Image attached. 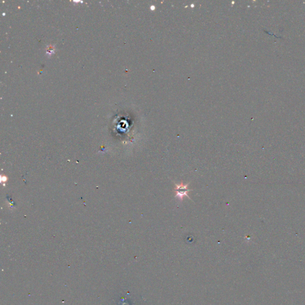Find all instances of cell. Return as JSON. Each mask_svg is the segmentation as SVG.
Segmentation results:
<instances>
[{
	"label": "cell",
	"mask_w": 305,
	"mask_h": 305,
	"mask_svg": "<svg viewBox=\"0 0 305 305\" xmlns=\"http://www.w3.org/2000/svg\"><path fill=\"white\" fill-rule=\"evenodd\" d=\"M175 185V189L174 191L176 192L175 197H178L181 200H182L184 196L187 197L189 199H191L189 195V193L191 189H188V187L189 185V183L187 184H184L182 182L181 184H176L174 183Z\"/></svg>",
	"instance_id": "cell-1"
}]
</instances>
